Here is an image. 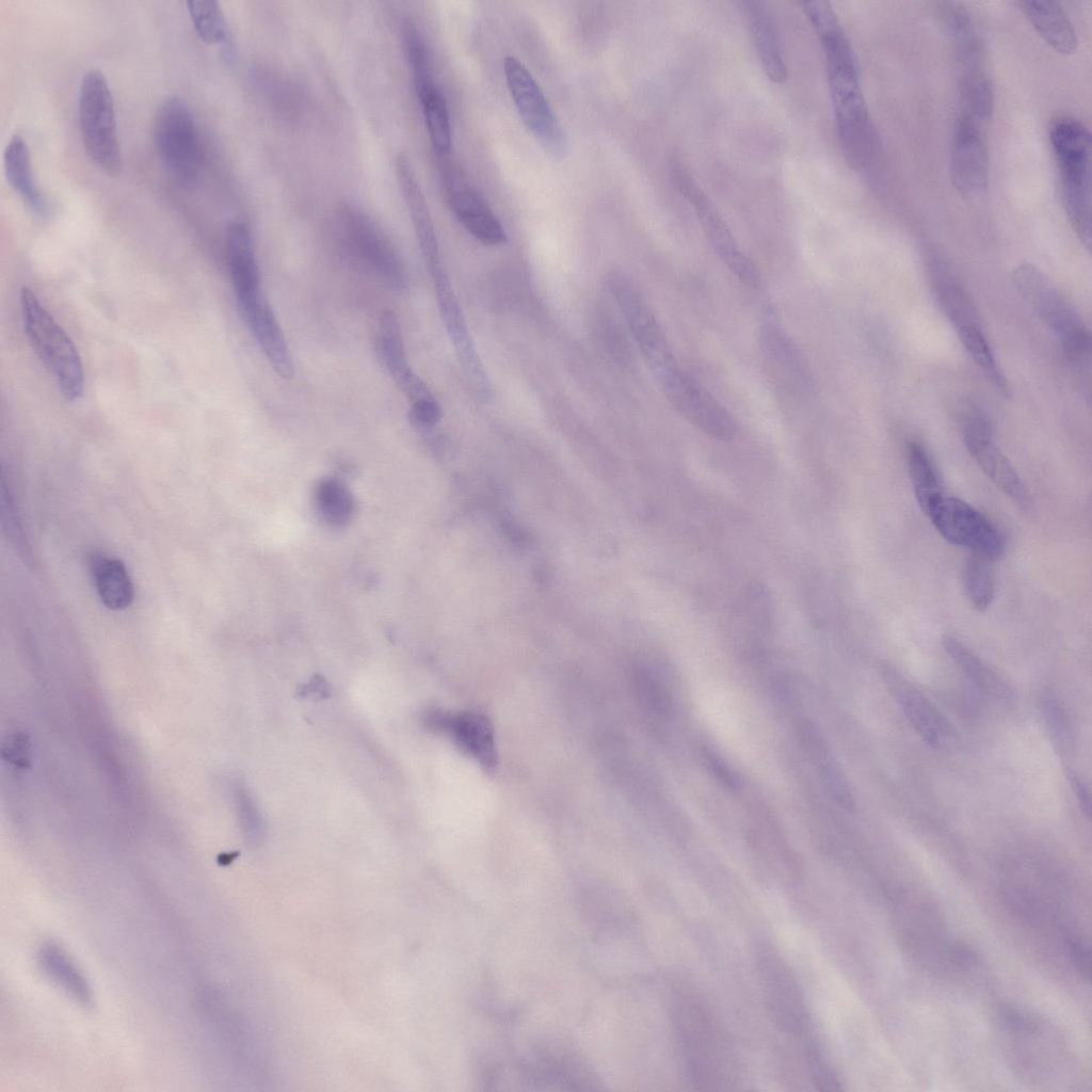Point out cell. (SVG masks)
Segmentation results:
<instances>
[{
  "label": "cell",
  "instance_id": "1",
  "mask_svg": "<svg viewBox=\"0 0 1092 1092\" xmlns=\"http://www.w3.org/2000/svg\"><path fill=\"white\" fill-rule=\"evenodd\" d=\"M801 4L825 54L836 130L845 160L855 172H869L880 161L881 145L863 94L854 50L829 2Z\"/></svg>",
  "mask_w": 1092,
  "mask_h": 1092
},
{
  "label": "cell",
  "instance_id": "2",
  "mask_svg": "<svg viewBox=\"0 0 1092 1092\" xmlns=\"http://www.w3.org/2000/svg\"><path fill=\"white\" fill-rule=\"evenodd\" d=\"M1058 166L1061 198L1069 221L1081 243L1091 245V134L1080 121L1062 116L1049 129Z\"/></svg>",
  "mask_w": 1092,
  "mask_h": 1092
},
{
  "label": "cell",
  "instance_id": "3",
  "mask_svg": "<svg viewBox=\"0 0 1092 1092\" xmlns=\"http://www.w3.org/2000/svg\"><path fill=\"white\" fill-rule=\"evenodd\" d=\"M936 11L951 39L965 113L978 122L987 121L994 109V93L977 25L970 12L958 2H940Z\"/></svg>",
  "mask_w": 1092,
  "mask_h": 1092
},
{
  "label": "cell",
  "instance_id": "4",
  "mask_svg": "<svg viewBox=\"0 0 1092 1092\" xmlns=\"http://www.w3.org/2000/svg\"><path fill=\"white\" fill-rule=\"evenodd\" d=\"M676 1025L687 1074L704 1089L726 1082L729 1057L720 1030L708 1010L690 994L676 1005Z\"/></svg>",
  "mask_w": 1092,
  "mask_h": 1092
},
{
  "label": "cell",
  "instance_id": "5",
  "mask_svg": "<svg viewBox=\"0 0 1092 1092\" xmlns=\"http://www.w3.org/2000/svg\"><path fill=\"white\" fill-rule=\"evenodd\" d=\"M20 306L26 334L37 356L64 398L78 400L83 392L84 375L74 342L30 288L21 289Z\"/></svg>",
  "mask_w": 1092,
  "mask_h": 1092
},
{
  "label": "cell",
  "instance_id": "6",
  "mask_svg": "<svg viewBox=\"0 0 1092 1092\" xmlns=\"http://www.w3.org/2000/svg\"><path fill=\"white\" fill-rule=\"evenodd\" d=\"M1012 278L1019 293L1058 338L1069 360L1078 366L1089 363L1090 332L1048 277L1034 264L1022 262L1013 270Z\"/></svg>",
  "mask_w": 1092,
  "mask_h": 1092
},
{
  "label": "cell",
  "instance_id": "7",
  "mask_svg": "<svg viewBox=\"0 0 1092 1092\" xmlns=\"http://www.w3.org/2000/svg\"><path fill=\"white\" fill-rule=\"evenodd\" d=\"M608 288L625 322L663 394L680 380L684 372L649 305L623 274L613 272Z\"/></svg>",
  "mask_w": 1092,
  "mask_h": 1092
},
{
  "label": "cell",
  "instance_id": "8",
  "mask_svg": "<svg viewBox=\"0 0 1092 1092\" xmlns=\"http://www.w3.org/2000/svg\"><path fill=\"white\" fill-rule=\"evenodd\" d=\"M82 143L91 160L105 173L116 176L123 167L114 100L105 75L86 71L78 97Z\"/></svg>",
  "mask_w": 1092,
  "mask_h": 1092
},
{
  "label": "cell",
  "instance_id": "9",
  "mask_svg": "<svg viewBox=\"0 0 1092 1092\" xmlns=\"http://www.w3.org/2000/svg\"><path fill=\"white\" fill-rule=\"evenodd\" d=\"M154 140L168 175L180 186H192L203 167V144L195 117L181 98L164 99L156 110Z\"/></svg>",
  "mask_w": 1092,
  "mask_h": 1092
},
{
  "label": "cell",
  "instance_id": "10",
  "mask_svg": "<svg viewBox=\"0 0 1092 1092\" xmlns=\"http://www.w3.org/2000/svg\"><path fill=\"white\" fill-rule=\"evenodd\" d=\"M670 174L674 187L695 212L703 232L718 258L741 283L752 288L757 287L760 283L757 267L740 248L730 228L685 165L677 159L673 160Z\"/></svg>",
  "mask_w": 1092,
  "mask_h": 1092
},
{
  "label": "cell",
  "instance_id": "11",
  "mask_svg": "<svg viewBox=\"0 0 1092 1092\" xmlns=\"http://www.w3.org/2000/svg\"><path fill=\"white\" fill-rule=\"evenodd\" d=\"M922 512L950 544L992 561L1003 555L1005 542L1000 532L981 512L964 500L943 493L929 502Z\"/></svg>",
  "mask_w": 1092,
  "mask_h": 1092
},
{
  "label": "cell",
  "instance_id": "12",
  "mask_svg": "<svg viewBox=\"0 0 1092 1092\" xmlns=\"http://www.w3.org/2000/svg\"><path fill=\"white\" fill-rule=\"evenodd\" d=\"M507 86L525 127L552 155L565 151V136L545 94L528 70L515 57L503 61Z\"/></svg>",
  "mask_w": 1092,
  "mask_h": 1092
},
{
  "label": "cell",
  "instance_id": "13",
  "mask_svg": "<svg viewBox=\"0 0 1092 1092\" xmlns=\"http://www.w3.org/2000/svg\"><path fill=\"white\" fill-rule=\"evenodd\" d=\"M429 274L434 285L439 315L455 355L476 394L487 400L492 395L489 378L446 270L441 264Z\"/></svg>",
  "mask_w": 1092,
  "mask_h": 1092
},
{
  "label": "cell",
  "instance_id": "14",
  "mask_svg": "<svg viewBox=\"0 0 1092 1092\" xmlns=\"http://www.w3.org/2000/svg\"><path fill=\"white\" fill-rule=\"evenodd\" d=\"M964 444L985 476L1019 509H1031L1030 494L1008 457L994 441L987 417L971 410L963 422Z\"/></svg>",
  "mask_w": 1092,
  "mask_h": 1092
},
{
  "label": "cell",
  "instance_id": "15",
  "mask_svg": "<svg viewBox=\"0 0 1092 1092\" xmlns=\"http://www.w3.org/2000/svg\"><path fill=\"white\" fill-rule=\"evenodd\" d=\"M950 176L965 198L982 196L989 186V156L979 122L963 112L956 119L950 150Z\"/></svg>",
  "mask_w": 1092,
  "mask_h": 1092
},
{
  "label": "cell",
  "instance_id": "16",
  "mask_svg": "<svg viewBox=\"0 0 1092 1092\" xmlns=\"http://www.w3.org/2000/svg\"><path fill=\"white\" fill-rule=\"evenodd\" d=\"M757 962L765 997L776 1023L789 1033L806 1034L809 1029L806 1007L787 965L768 946L761 947Z\"/></svg>",
  "mask_w": 1092,
  "mask_h": 1092
},
{
  "label": "cell",
  "instance_id": "17",
  "mask_svg": "<svg viewBox=\"0 0 1092 1092\" xmlns=\"http://www.w3.org/2000/svg\"><path fill=\"white\" fill-rule=\"evenodd\" d=\"M665 398L691 424L720 440L729 441L737 433L730 413L692 375L686 372Z\"/></svg>",
  "mask_w": 1092,
  "mask_h": 1092
},
{
  "label": "cell",
  "instance_id": "18",
  "mask_svg": "<svg viewBox=\"0 0 1092 1092\" xmlns=\"http://www.w3.org/2000/svg\"><path fill=\"white\" fill-rule=\"evenodd\" d=\"M346 227L360 258L391 287L403 289L406 285L405 267L385 234L356 210L348 212Z\"/></svg>",
  "mask_w": 1092,
  "mask_h": 1092
},
{
  "label": "cell",
  "instance_id": "19",
  "mask_svg": "<svg viewBox=\"0 0 1092 1092\" xmlns=\"http://www.w3.org/2000/svg\"><path fill=\"white\" fill-rule=\"evenodd\" d=\"M879 673L919 736L930 746H938L942 736L952 733L950 724L940 710L892 664L881 663Z\"/></svg>",
  "mask_w": 1092,
  "mask_h": 1092
},
{
  "label": "cell",
  "instance_id": "20",
  "mask_svg": "<svg viewBox=\"0 0 1092 1092\" xmlns=\"http://www.w3.org/2000/svg\"><path fill=\"white\" fill-rule=\"evenodd\" d=\"M375 355L411 403L433 397L407 360L400 322L392 310L381 314L374 339Z\"/></svg>",
  "mask_w": 1092,
  "mask_h": 1092
},
{
  "label": "cell",
  "instance_id": "21",
  "mask_svg": "<svg viewBox=\"0 0 1092 1092\" xmlns=\"http://www.w3.org/2000/svg\"><path fill=\"white\" fill-rule=\"evenodd\" d=\"M226 255L237 306L243 318L263 299L252 235L245 223L236 221L229 224Z\"/></svg>",
  "mask_w": 1092,
  "mask_h": 1092
},
{
  "label": "cell",
  "instance_id": "22",
  "mask_svg": "<svg viewBox=\"0 0 1092 1092\" xmlns=\"http://www.w3.org/2000/svg\"><path fill=\"white\" fill-rule=\"evenodd\" d=\"M447 181L449 206L463 227L482 244L504 243L508 239L504 227L480 193L452 173Z\"/></svg>",
  "mask_w": 1092,
  "mask_h": 1092
},
{
  "label": "cell",
  "instance_id": "23",
  "mask_svg": "<svg viewBox=\"0 0 1092 1092\" xmlns=\"http://www.w3.org/2000/svg\"><path fill=\"white\" fill-rule=\"evenodd\" d=\"M430 725L449 735L453 741L481 765L491 768L496 762L494 733L489 721L476 712H432Z\"/></svg>",
  "mask_w": 1092,
  "mask_h": 1092
},
{
  "label": "cell",
  "instance_id": "24",
  "mask_svg": "<svg viewBox=\"0 0 1092 1092\" xmlns=\"http://www.w3.org/2000/svg\"><path fill=\"white\" fill-rule=\"evenodd\" d=\"M396 176L414 226L416 239L428 271L441 263L438 241L431 213L407 157L400 154L395 163Z\"/></svg>",
  "mask_w": 1092,
  "mask_h": 1092
},
{
  "label": "cell",
  "instance_id": "25",
  "mask_svg": "<svg viewBox=\"0 0 1092 1092\" xmlns=\"http://www.w3.org/2000/svg\"><path fill=\"white\" fill-rule=\"evenodd\" d=\"M1016 5L1051 49L1066 55L1076 51L1078 41L1075 29L1059 2L1022 0Z\"/></svg>",
  "mask_w": 1092,
  "mask_h": 1092
},
{
  "label": "cell",
  "instance_id": "26",
  "mask_svg": "<svg viewBox=\"0 0 1092 1092\" xmlns=\"http://www.w3.org/2000/svg\"><path fill=\"white\" fill-rule=\"evenodd\" d=\"M743 10L762 69L772 82L784 83L788 70L771 12L761 1H744Z\"/></svg>",
  "mask_w": 1092,
  "mask_h": 1092
},
{
  "label": "cell",
  "instance_id": "27",
  "mask_svg": "<svg viewBox=\"0 0 1092 1092\" xmlns=\"http://www.w3.org/2000/svg\"><path fill=\"white\" fill-rule=\"evenodd\" d=\"M243 321L246 323L272 369L284 380L294 374V363L270 304L263 299Z\"/></svg>",
  "mask_w": 1092,
  "mask_h": 1092
},
{
  "label": "cell",
  "instance_id": "28",
  "mask_svg": "<svg viewBox=\"0 0 1092 1092\" xmlns=\"http://www.w3.org/2000/svg\"><path fill=\"white\" fill-rule=\"evenodd\" d=\"M761 328V346L776 374L789 386L806 388L809 384L805 362L796 344L780 324L768 319Z\"/></svg>",
  "mask_w": 1092,
  "mask_h": 1092
},
{
  "label": "cell",
  "instance_id": "29",
  "mask_svg": "<svg viewBox=\"0 0 1092 1092\" xmlns=\"http://www.w3.org/2000/svg\"><path fill=\"white\" fill-rule=\"evenodd\" d=\"M3 166L9 183L25 204L35 214L45 215L48 206L35 182L28 145L19 134L13 135L5 145Z\"/></svg>",
  "mask_w": 1092,
  "mask_h": 1092
},
{
  "label": "cell",
  "instance_id": "30",
  "mask_svg": "<svg viewBox=\"0 0 1092 1092\" xmlns=\"http://www.w3.org/2000/svg\"><path fill=\"white\" fill-rule=\"evenodd\" d=\"M94 585L102 604L112 610L129 607L134 588L125 564L115 558L94 555L90 560Z\"/></svg>",
  "mask_w": 1092,
  "mask_h": 1092
},
{
  "label": "cell",
  "instance_id": "31",
  "mask_svg": "<svg viewBox=\"0 0 1092 1092\" xmlns=\"http://www.w3.org/2000/svg\"><path fill=\"white\" fill-rule=\"evenodd\" d=\"M414 82L431 144L438 154L445 155L451 148V126L446 100L432 76Z\"/></svg>",
  "mask_w": 1092,
  "mask_h": 1092
},
{
  "label": "cell",
  "instance_id": "32",
  "mask_svg": "<svg viewBox=\"0 0 1092 1092\" xmlns=\"http://www.w3.org/2000/svg\"><path fill=\"white\" fill-rule=\"evenodd\" d=\"M195 32L200 39L209 45L221 48L226 57L230 58L231 36L227 20L216 1L194 0L187 2Z\"/></svg>",
  "mask_w": 1092,
  "mask_h": 1092
},
{
  "label": "cell",
  "instance_id": "33",
  "mask_svg": "<svg viewBox=\"0 0 1092 1092\" xmlns=\"http://www.w3.org/2000/svg\"><path fill=\"white\" fill-rule=\"evenodd\" d=\"M906 460L916 500L924 510L929 502L945 493L941 479L928 451L919 443H909Z\"/></svg>",
  "mask_w": 1092,
  "mask_h": 1092
},
{
  "label": "cell",
  "instance_id": "34",
  "mask_svg": "<svg viewBox=\"0 0 1092 1092\" xmlns=\"http://www.w3.org/2000/svg\"><path fill=\"white\" fill-rule=\"evenodd\" d=\"M942 644L950 658L980 687L999 697L1009 695V689L997 674L959 639L945 635Z\"/></svg>",
  "mask_w": 1092,
  "mask_h": 1092
},
{
  "label": "cell",
  "instance_id": "35",
  "mask_svg": "<svg viewBox=\"0 0 1092 1092\" xmlns=\"http://www.w3.org/2000/svg\"><path fill=\"white\" fill-rule=\"evenodd\" d=\"M992 560L971 555L963 571V585L970 605L978 611H985L995 597V578Z\"/></svg>",
  "mask_w": 1092,
  "mask_h": 1092
},
{
  "label": "cell",
  "instance_id": "36",
  "mask_svg": "<svg viewBox=\"0 0 1092 1092\" xmlns=\"http://www.w3.org/2000/svg\"><path fill=\"white\" fill-rule=\"evenodd\" d=\"M1 523L4 535L15 548L23 563L31 567L34 564L33 553L18 518L13 498L4 479H1Z\"/></svg>",
  "mask_w": 1092,
  "mask_h": 1092
},
{
  "label": "cell",
  "instance_id": "37",
  "mask_svg": "<svg viewBox=\"0 0 1092 1092\" xmlns=\"http://www.w3.org/2000/svg\"><path fill=\"white\" fill-rule=\"evenodd\" d=\"M317 503L322 515L333 524H343L352 515L353 500L344 485L334 480L323 481L317 489Z\"/></svg>",
  "mask_w": 1092,
  "mask_h": 1092
},
{
  "label": "cell",
  "instance_id": "38",
  "mask_svg": "<svg viewBox=\"0 0 1092 1092\" xmlns=\"http://www.w3.org/2000/svg\"><path fill=\"white\" fill-rule=\"evenodd\" d=\"M51 954L52 957H50V953L47 954V962L45 963L49 974L65 985L67 990L74 992L80 997H85L86 990L83 980L80 979L74 967L69 965L67 960L62 957L61 953L51 952Z\"/></svg>",
  "mask_w": 1092,
  "mask_h": 1092
},
{
  "label": "cell",
  "instance_id": "39",
  "mask_svg": "<svg viewBox=\"0 0 1092 1092\" xmlns=\"http://www.w3.org/2000/svg\"><path fill=\"white\" fill-rule=\"evenodd\" d=\"M441 416V406L434 396L411 403L410 417L418 427H434L440 421Z\"/></svg>",
  "mask_w": 1092,
  "mask_h": 1092
},
{
  "label": "cell",
  "instance_id": "40",
  "mask_svg": "<svg viewBox=\"0 0 1092 1092\" xmlns=\"http://www.w3.org/2000/svg\"><path fill=\"white\" fill-rule=\"evenodd\" d=\"M1066 944L1077 971L1086 980H1089L1090 976V949L1082 937L1075 934H1070L1066 937Z\"/></svg>",
  "mask_w": 1092,
  "mask_h": 1092
},
{
  "label": "cell",
  "instance_id": "41",
  "mask_svg": "<svg viewBox=\"0 0 1092 1092\" xmlns=\"http://www.w3.org/2000/svg\"><path fill=\"white\" fill-rule=\"evenodd\" d=\"M703 757L708 769L725 787L735 788L737 786L735 774L728 769L726 764L722 761L717 753L705 748L703 751Z\"/></svg>",
  "mask_w": 1092,
  "mask_h": 1092
},
{
  "label": "cell",
  "instance_id": "42",
  "mask_svg": "<svg viewBox=\"0 0 1092 1092\" xmlns=\"http://www.w3.org/2000/svg\"><path fill=\"white\" fill-rule=\"evenodd\" d=\"M1070 781H1071L1072 789H1073V791H1074V793H1075V796L1077 798V801H1078V803L1080 805V808H1081L1082 813L1085 814V816L1090 818L1091 817V798H1090V793H1089L1088 789L1086 788L1085 784L1081 782V780L1076 774H1072L1070 776Z\"/></svg>",
  "mask_w": 1092,
  "mask_h": 1092
}]
</instances>
